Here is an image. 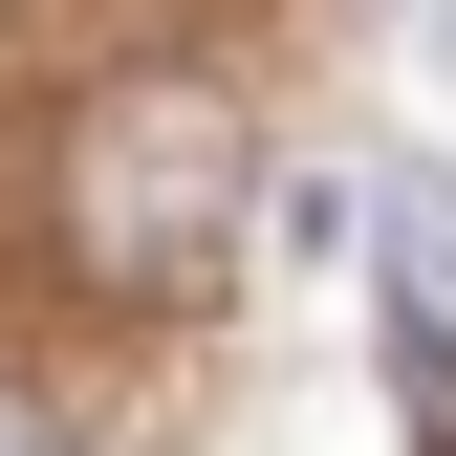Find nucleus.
Segmentation results:
<instances>
[{"label":"nucleus","instance_id":"3","mask_svg":"<svg viewBox=\"0 0 456 456\" xmlns=\"http://www.w3.org/2000/svg\"><path fill=\"white\" fill-rule=\"evenodd\" d=\"M0 456H87V413H66L44 370H0Z\"/></svg>","mask_w":456,"mask_h":456},{"label":"nucleus","instance_id":"1","mask_svg":"<svg viewBox=\"0 0 456 456\" xmlns=\"http://www.w3.org/2000/svg\"><path fill=\"white\" fill-rule=\"evenodd\" d=\"M240 217H261V131H240V87H196V66L87 87L66 152H44V261H66L87 305H196V282L240 261Z\"/></svg>","mask_w":456,"mask_h":456},{"label":"nucleus","instance_id":"2","mask_svg":"<svg viewBox=\"0 0 456 456\" xmlns=\"http://www.w3.org/2000/svg\"><path fill=\"white\" fill-rule=\"evenodd\" d=\"M370 240H391V326H456V175H391Z\"/></svg>","mask_w":456,"mask_h":456}]
</instances>
